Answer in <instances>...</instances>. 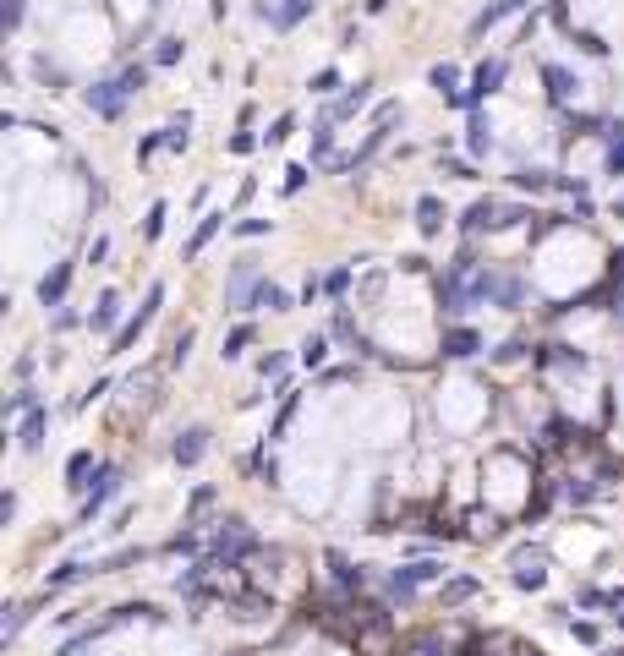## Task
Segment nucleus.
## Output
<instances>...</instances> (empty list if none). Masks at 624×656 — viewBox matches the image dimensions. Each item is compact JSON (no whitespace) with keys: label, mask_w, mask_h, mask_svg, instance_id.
I'll list each match as a JSON object with an SVG mask.
<instances>
[{"label":"nucleus","mask_w":624,"mask_h":656,"mask_svg":"<svg viewBox=\"0 0 624 656\" xmlns=\"http://www.w3.org/2000/svg\"><path fill=\"white\" fill-rule=\"evenodd\" d=\"M291 132H296V115H280V121L269 126V137H263V143H269V148H280V143H285V137H291Z\"/></svg>","instance_id":"2f4dec72"},{"label":"nucleus","mask_w":624,"mask_h":656,"mask_svg":"<svg viewBox=\"0 0 624 656\" xmlns=\"http://www.w3.org/2000/svg\"><path fill=\"white\" fill-rule=\"evenodd\" d=\"M258 372H263V378H280V372H285V361H280V356H263V367H258Z\"/></svg>","instance_id":"09e8293b"},{"label":"nucleus","mask_w":624,"mask_h":656,"mask_svg":"<svg viewBox=\"0 0 624 656\" xmlns=\"http://www.w3.org/2000/svg\"><path fill=\"white\" fill-rule=\"evenodd\" d=\"M187 132H192V115H187V110H181V115H176V121H170V126H165V148H187Z\"/></svg>","instance_id":"393cba45"},{"label":"nucleus","mask_w":624,"mask_h":656,"mask_svg":"<svg viewBox=\"0 0 624 656\" xmlns=\"http://www.w3.org/2000/svg\"><path fill=\"white\" fill-rule=\"evenodd\" d=\"M219 225H225V214H203V225L192 230V241H187V263H192V257H203V246L214 241V230H219Z\"/></svg>","instance_id":"f3484780"},{"label":"nucleus","mask_w":624,"mask_h":656,"mask_svg":"<svg viewBox=\"0 0 624 656\" xmlns=\"http://www.w3.org/2000/svg\"><path fill=\"white\" fill-rule=\"evenodd\" d=\"M241 553H252V531H247V520H225V531H219V542H214V558H241Z\"/></svg>","instance_id":"7ed1b4c3"},{"label":"nucleus","mask_w":624,"mask_h":656,"mask_svg":"<svg viewBox=\"0 0 624 656\" xmlns=\"http://www.w3.org/2000/svg\"><path fill=\"white\" fill-rule=\"evenodd\" d=\"M438 574H444L438 564H406V569H395V574H389V591H395V596H411L422 580H438Z\"/></svg>","instance_id":"6e6552de"},{"label":"nucleus","mask_w":624,"mask_h":656,"mask_svg":"<svg viewBox=\"0 0 624 656\" xmlns=\"http://www.w3.org/2000/svg\"><path fill=\"white\" fill-rule=\"evenodd\" d=\"M307 11H312V0H285V6H274V0H269V6H258V17L274 22V28H296Z\"/></svg>","instance_id":"9d476101"},{"label":"nucleus","mask_w":624,"mask_h":656,"mask_svg":"<svg viewBox=\"0 0 624 656\" xmlns=\"http://www.w3.org/2000/svg\"><path fill=\"white\" fill-rule=\"evenodd\" d=\"M575 44H581V50H586V55H608V44H603V39H597V33H575Z\"/></svg>","instance_id":"79ce46f5"},{"label":"nucleus","mask_w":624,"mask_h":656,"mask_svg":"<svg viewBox=\"0 0 624 656\" xmlns=\"http://www.w3.org/2000/svg\"><path fill=\"white\" fill-rule=\"evenodd\" d=\"M416 230H422V236H438V230H444V203H438V197H416Z\"/></svg>","instance_id":"4468645a"},{"label":"nucleus","mask_w":624,"mask_h":656,"mask_svg":"<svg viewBox=\"0 0 624 656\" xmlns=\"http://www.w3.org/2000/svg\"><path fill=\"white\" fill-rule=\"evenodd\" d=\"M323 350H329V345H323L318 334H312V339H302V361H307V367H318V361H323Z\"/></svg>","instance_id":"4c0bfd02"},{"label":"nucleus","mask_w":624,"mask_h":656,"mask_svg":"<svg viewBox=\"0 0 624 656\" xmlns=\"http://www.w3.org/2000/svg\"><path fill=\"white\" fill-rule=\"evenodd\" d=\"M460 225H466L471 236H477V230H499V225H504V208L482 197V203H471V208H466V219H460Z\"/></svg>","instance_id":"9b49d317"},{"label":"nucleus","mask_w":624,"mask_h":656,"mask_svg":"<svg viewBox=\"0 0 624 656\" xmlns=\"http://www.w3.org/2000/svg\"><path fill=\"white\" fill-rule=\"evenodd\" d=\"M115 82H121V93L132 99V93H143V88H148V72H143V66H126V72L115 77Z\"/></svg>","instance_id":"c85d7f7f"},{"label":"nucleus","mask_w":624,"mask_h":656,"mask_svg":"<svg viewBox=\"0 0 624 656\" xmlns=\"http://www.w3.org/2000/svg\"><path fill=\"white\" fill-rule=\"evenodd\" d=\"M466 148H471V154H488V148H493V126H488V115H471V126H466Z\"/></svg>","instance_id":"aec40b11"},{"label":"nucleus","mask_w":624,"mask_h":656,"mask_svg":"<svg viewBox=\"0 0 624 656\" xmlns=\"http://www.w3.org/2000/svg\"><path fill=\"white\" fill-rule=\"evenodd\" d=\"M192 339H198L192 328H181V334H176V345H170V367H181V361L192 356Z\"/></svg>","instance_id":"473e14b6"},{"label":"nucleus","mask_w":624,"mask_h":656,"mask_svg":"<svg viewBox=\"0 0 624 656\" xmlns=\"http://www.w3.org/2000/svg\"><path fill=\"white\" fill-rule=\"evenodd\" d=\"M329 564H334V580H340L345 591H362V580H367V574H362V564H351V558H340V553H334Z\"/></svg>","instance_id":"412c9836"},{"label":"nucleus","mask_w":624,"mask_h":656,"mask_svg":"<svg viewBox=\"0 0 624 656\" xmlns=\"http://www.w3.org/2000/svg\"><path fill=\"white\" fill-rule=\"evenodd\" d=\"M263 230H269V219H241L236 236H263Z\"/></svg>","instance_id":"49530a36"},{"label":"nucleus","mask_w":624,"mask_h":656,"mask_svg":"<svg viewBox=\"0 0 624 656\" xmlns=\"http://www.w3.org/2000/svg\"><path fill=\"white\" fill-rule=\"evenodd\" d=\"M367 99H373V82H356V88L351 93H345V99L340 104H334V110L329 115H323V121H345V115H356V110H362V104Z\"/></svg>","instance_id":"2eb2a0df"},{"label":"nucleus","mask_w":624,"mask_h":656,"mask_svg":"<svg viewBox=\"0 0 624 656\" xmlns=\"http://www.w3.org/2000/svg\"><path fill=\"white\" fill-rule=\"evenodd\" d=\"M104 252H110V241L94 236V246H88V263H104Z\"/></svg>","instance_id":"8fccbe9b"},{"label":"nucleus","mask_w":624,"mask_h":656,"mask_svg":"<svg viewBox=\"0 0 624 656\" xmlns=\"http://www.w3.org/2000/svg\"><path fill=\"white\" fill-rule=\"evenodd\" d=\"M88 471H94V454H88V449L72 454V460H66V487H88V482H83Z\"/></svg>","instance_id":"b1692460"},{"label":"nucleus","mask_w":624,"mask_h":656,"mask_svg":"<svg viewBox=\"0 0 624 656\" xmlns=\"http://www.w3.org/2000/svg\"><path fill=\"white\" fill-rule=\"evenodd\" d=\"M285 307H291V296H285L274 279H263V285L252 290V307H247V312H285Z\"/></svg>","instance_id":"ddd939ff"},{"label":"nucleus","mask_w":624,"mask_h":656,"mask_svg":"<svg viewBox=\"0 0 624 656\" xmlns=\"http://www.w3.org/2000/svg\"><path fill=\"white\" fill-rule=\"evenodd\" d=\"M608 656H624V651H608Z\"/></svg>","instance_id":"603ef678"},{"label":"nucleus","mask_w":624,"mask_h":656,"mask_svg":"<svg viewBox=\"0 0 624 656\" xmlns=\"http://www.w3.org/2000/svg\"><path fill=\"white\" fill-rule=\"evenodd\" d=\"M17 410H33V389H17V394L6 400V416H17Z\"/></svg>","instance_id":"a19ab883"},{"label":"nucleus","mask_w":624,"mask_h":656,"mask_svg":"<svg viewBox=\"0 0 624 656\" xmlns=\"http://www.w3.org/2000/svg\"><path fill=\"white\" fill-rule=\"evenodd\" d=\"M614 214H619V219H624V197H619V203H614Z\"/></svg>","instance_id":"3c124183"},{"label":"nucleus","mask_w":624,"mask_h":656,"mask_svg":"<svg viewBox=\"0 0 624 656\" xmlns=\"http://www.w3.org/2000/svg\"><path fill=\"white\" fill-rule=\"evenodd\" d=\"M83 564H61V569H50V580H44V591H61V585H72V580H83Z\"/></svg>","instance_id":"a878e982"},{"label":"nucleus","mask_w":624,"mask_h":656,"mask_svg":"<svg viewBox=\"0 0 624 656\" xmlns=\"http://www.w3.org/2000/svg\"><path fill=\"white\" fill-rule=\"evenodd\" d=\"M83 104L94 115H104V121H115L121 115V104H126V93H121V82H94V88L83 93Z\"/></svg>","instance_id":"f03ea898"},{"label":"nucleus","mask_w":624,"mask_h":656,"mask_svg":"<svg viewBox=\"0 0 624 656\" xmlns=\"http://www.w3.org/2000/svg\"><path fill=\"white\" fill-rule=\"evenodd\" d=\"M515 186H531V192H548V186H559L548 170H515Z\"/></svg>","instance_id":"cd10ccee"},{"label":"nucleus","mask_w":624,"mask_h":656,"mask_svg":"<svg viewBox=\"0 0 624 656\" xmlns=\"http://www.w3.org/2000/svg\"><path fill=\"white\" fill-rule=\"evenodd\" d=\"M159 301H165V285H154V290H148V301H143V307H137V318H132V323H126V328H121V334H115V350H126V345H132V339H137V334H143V328H148V323H154V312H159Z\"/></svg>","instance_id":"20e7f679"},{"label":"nucleus","mask_w":624,"mask_h":656,"mask_svg":"<svg viewBox=\"0 0 624 656\" xmlns=\"http://www.w3.org/2000/svg\"><path fill=\"white\" fill-rule=\"evenodd\" d=\"M159 230H165V203L148 208V219H143V241H159Z\"/></svg>","instance_id":"f704fd0d"},{"label":"nucleus","mask_w":624,"mask_h":656,"mask_svg":"<svg viewBox=\"0 0 624 656\" xmlns=\"http://www.w3.org/2000/svg\"><path fill=\"white\" fill-rule=\"evenodd\" d=\"M504 72H510L504 61H482V66H477V77H471V93H466V104H482L488 93H499Z\"/></svg>","instance_id":"423d86ee"},{"label":"nucleus","mask_w":624,"mask_h":656,"mask_svg":"<svg viewBox=\"0 0 624 656\" xmlns=\"http://www.w3.org/2000/svg\"><path fill=\"white\" fill-rule=\"evenodd\" d=\"M208 503H214V487H198V492H192V514H203Z\"/></svg>","instance_id":"de8ad7c7"},{"label":"nucleus","mask_w":624,"mask_h":656,"mask_svg":"<svg viewBox=\"0 0 624 656\" xmlns=\"http://www.w3.org/2000/svg\"><path fill=\"white\" fill-rule=\"evenodd\" d=\"M115 318H121V296L104 290V296L94 301V328H115Z\"/></svg>","instance_id":"4be33fe9"},{"label":"nucleus","mask_w":624,"mask_h":656,"mask_svg":"<svg viewBox=\"0 0 624 656\" xmlns=\"http://www.w3.org/2000/svg\"><path fill=\"white\" fill-rule=\"evenodd\" d=\"M526 6V0H493L488 11H477V22H471V33H488L493 22H504V17H515V11Z\"/></svg>","instance_id":"dca6fc26"},{"label":"nucleus","mask_w":624,"mask_h":656,"mask_svg":"<svg viewBox=\"0 0 624 656\" xmlns=\"http://www.w3.org/2000/svg\"><path fill=\"white\" fill-rule=\"evenodd\" d=\"M542 77H548V93H553V104H564V99H570V77H564L559 66H548Z\"/></svg>","instance_id":"c756f323"},{"label":"nucleus","mask_w":624,"mask_h":656,"mask_svg":"<svg viewBox=\"0 0 624 656\" xmlns=\"http://www.w3.org/2000/svg\"><path fill=\"white\" fill-rule=\"evenodd\" d=\"M170 454H176L181 471H192V465H198L203 454H208V427H187V432L176 438V449H170Z\"/></svg>","instance_id":"39448f33"},{"label":"nucleus","mask_w":624,"mask_h":656,"mask_svg":"<svg viewBox=\"0 0 624 656\" xmlns=\"http://www.w3.org/2000/svg\"><path fill=\"white\" fill-rule=\"evenodd\" d=\"M0 22H6V28H17V22H22V0H6V6H0Z\"/></svg>","instance_id":"c03bdc74"},{"label":"nucleus","mask_w":624,"mask_h":656,"mask_svg":"<svg viewBox=\"0 0 624 656\" xmlns=\"http://www.w3.org/2000/svg\"><path fill=\"white\" fill-rule=\"evenodd\" d=\"M499 296H504V307H520V279H504Z\"/></svg>","instance_id":"a18cd8bd"},{"label":"nucleus","mask_w":624,"mask_h":656,"mask_svg":"<svg viewBox=\"0 0 624 656\" xmlns=\"http://www.w3.org/2000/svg\"><path fill=\"white\" fill-rule=\"evenodd\" d=\"M345 285H351V274H345V268H334V274L323 279V290H329V296H345Z\"/></svg>","instance_id":"ea45409f"},{"label":"nucleus","mask_w":624,"mask_h":656,"mask_svg":"<svg viewBox=\"0 0 624 656\" xmlns=\"http://www.w3.org/2000/svg\"><path fill=\"white\" fill-rule=\"evenodd\" d=\"M247 345H252V328H247V323H241V328H230V334H225V361H236Z\"/></svg>","instance_id":"bb28decb"},{"label":"nucleus","mask_w":624,"mask_h":656,"mask_svg":"<svg viewBox=\"0 0 624 656\" xmlns=\"http://www.w3.org/2000/svg\"><path fill=\"white\" fill-rule=\"evenodd\" d=\"M307 186V164H291V170H285V192H302Z\"/></svg>","instance_id":"58836bf2"},{"label":"nucleus","mask_w":624,"mask_h":656,"mask_svg":"<svg viewBox=\"0 0 624 656\" xmlns=\"http://www.w3.org/2000/svg\"><path fill=\"white\" fill-rule=\"evenodd\" d=\"M482 585L471 580V574H455V580H444V607H460V602H471Z\"/></svg>","instance_id":"a211bd4d"},{"label":"nucleus","mask_w":624,"mask_h":656,"mask_svg":"<svg viewBox=\"0 0 624 656\" xmlns=\"http://www.w3.org/2000/svg\"><path fill=\"white\" fill-rule=\"evenodd\" d=\"M181 50H187V44H181V39H159L154 61H159V66H176V61H181Z\"/></svg>","instance_id":"72a5a7b5"},{"label":"nucleus","mask_w":624,"mask_h":656,"mask_svg":"<svg viewBox=\"0 0 624 656\" xmlns=\"http://www.w3.org/2000/svg\"><path fill=\"white\" fill-rule=\"evenodd\" d=\"M115 487H121V471H115V465H104V471H99V482H94V492L83 498V520H94L104 503L115 498Z\"/></svg>","instance_id":"0eeeda50"},{"label":"nucleus","mask_w":624,"mask_h":656,"mask_svg":"<svg viewBox=\"0 0 624 656\" xmlns=\"http://www.w3.org/2000/svg\"><path fill=\"white\" fill-rule=\"evenodd\" d=\"M614 148H608V175H624V126H614Z\"/></svg>","instance_id":"7c9ffc66"},{"label":"nucleus","mask_w":624,"mask_h":656,"mask_svg":"<svg viewBox=\"0 0 624 656\" xmlns=\"http://www.w3.org/2000/svg\"><path fill=\"white\" fill-rule=\"evenodd\" d=\"M477 350H482V339L471 334V328H449L444 334V356L449 361H466V356H477Z\"/></svg>","instance_id":"f8f14e48"},{"label":"nucleus","mask_w":624,"mask_h":656,"mask_svg":"<svg viewBox=\"0 0 624 656\" xmlns=\"http://www.w3.org/2000/svg\"><path fill=\"white\" fill-rule=\"evenodd\" d=\"M17 443H22L28 454L44 443V410H28V421H22V438H17Z\"/></svg>","instance_id":"5701e85b"},{"label":"nucleus","mask_w":624,"mask_h":656,"mask_svg":"<svg viewBox=\"0 0 624 656\" xmlns=\"http://www.w3.org/2000/svg\"><path fill=\"white\" fill-rule=\"evenodd\" d=\"M455 82H460V72H455V66H433V88L444 93L449 104H466V93H460Z\"/></svg>","instance_id":"6ab92c4d"},{"label":"nucleus","mask_w":624,"mask_h":656,"mask_svg":"<svg viewBox=\"0 0 624 656\" xmlns=\"http://www.w3.org/2000/svg\"><path fill=\"white\" fill-rule=\"evenodd\" d=\"M22 618H28V607H6V618H0V635H6V640H17Z\"/></svg>","instance_id":"c9c22d12"},{"label":"nucleus","mask_w":624,"mask_h":656,"mask_svg":"<svg viewBox=\"0 0 624 656\" xmlns=\"http://www.w3.org/2000/svg\"><path fill=\"white\" fill-rule=\"evenodd\" d=\"M258 285H263V279H258V263H252V257H241V263H236V274H230L225 307L247 312V307H252V290H258Z\"/></svg>","instance_id":"f257e3e1"},{"label":"nucleus","mask_w":624,"mask_h":656,"mask_svg":"<svg viewBox=\"0 0 624 656\" xmlns=\"http://www.w3.org/2000/svg\"><path fill=\"white\" fill-rule=\"evenodd\" d=\"M515 585H520V591H537V585H542V569H515Z\"/></svg>","instance_id":"37998d69"},{"label":"nucleus","mask_w":624,"mask_h":656,"mask_svg":"<svg viewBox=\"0 0 624 656\" xmlns=\"http://www.w3.org/2000/svg\"><path fill=\"white\" fill-rule=\"evenodd\" d=\"M66 285H72V263H55L50 274L39 279V301H44V307H61V301H66Z\"/></svg>","instance_id":"1a4fd4ad"},{"label":"nucleus","mask_w":624,"mask_h":656,"mask_svg":"<svg viewBox=\"0 0 624 656\" xmlns=\"http://www.w3.org/2000/svg\"><path fill=\"white\" fill-rule=\"evenodd\" d=\"M340 88V72H334V66H323L318 77H312V93H334Z\"/></svg>","instance_id":"e433bc0d"}]
</instances>
